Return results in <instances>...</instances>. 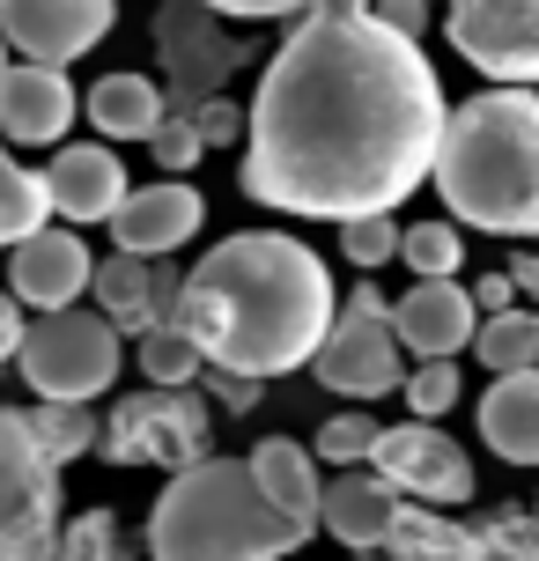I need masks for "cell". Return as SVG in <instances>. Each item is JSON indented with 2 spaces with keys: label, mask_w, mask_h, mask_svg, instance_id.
<instances>
[{
  "label": "cell",
  "mask_w": 539,
  "mask_h": 561,
  "mask_svg": "<svg viewBox=\"0 0 539 561\" xmlns=\"http://www.w3.org/2000/svg\"><path fill=\"white\" fill-rule=\"evenodd\" d=\"M252 480L266 488V503L288 510V517H303V525H318V503H325V480H318V458L296 436H266V444L252 450Z\"/></svg>",
  "instance_id": "cell-22"
},
{
  "label": "cell",
  "mask_w": 539,
  "mask_h": 561,
  "mask_svg": "<svg viewBox=\"0 0 539 561\" xmlns=\"http://www.w3.org/2000/svg\"><path fill=\"white\" fill-rule=\"evenodd\" d=\"M207 436H215V407L199 392H134L118 399L112 414H104V458L112 466H163V473H185V466H199V458H215L207 450Z\"/></svg>",
  "instance_id": "cell-7"
},
{
  "label": "cell",
  "mask_w": 539,
  "mask_h": 561,
  "mask_svg": "<svg viewBox=\"0 0 539 561\" xmlns=\"http://www.w3.org/2000/svg\"><path fill=\"white\" fill-rule=\"evenodd\" d=\"M532 525H539V503H532Z\"/></svg>",
  "instance_id": "cell-42"
},
{
  "label": "cell",
  "mask_w": 539,
  "mask_h": 561,
  "mask_svg": "<svg viewBox=\"0 0 539 561\" xmlns=\"http://www.w3.org/2000/svg\"><path fill=\"white\" fill-rule=\"evenodd\" d=\"M118 23V0H0V37L30 67H74Z\"/></svg>",
  "instance_id": "cell-11"
},
{
  "label": "cell",
  "mask_w": 539,
  "mask_h": 561,
  "mask_svg": "<svg viewBox=\"0 0 539 561\" xmlns=\"http://www.w3.org/2000/svg\"><path fill=\"white\" fill-rule=\"evenodd\" d=\"M399 517H406V495H399L385 473H333L325 480V503H318V533H333L347 554H385V539L399 533Z\"/></svg>",
  "instance_id": "cell-18"
},
{
  "label": "cell",
  "mask_w": 539,
  "mask_h": 561,
  "mask_svg": "<svg viewBox=\"0 0 539 561\" xmlns=\"http://www.w3.org/2000/svg\"><path fill=\"white\" fill-rule=\"evenodd\" d=\"M399 392H406V414L414 421H444L458 407V392H466V377H458V363H414Z\"/></svg>",
  "instance_id": "cell-29"
},
{
  "label": "cell",
  "mask_w": 539,
  "mask_h": 561,
  "mask_svg": "<svg viewBox=\"0 0 539 561\" xmlns=\"http://www.w3.org/2000/svg\"><path fill=\"white\" fill-rule=\"evenodd\" d=\"M156 45H163V59H171L185 112H193V104H207V96H215V89H222L229 75L244 67V45H237V37H222V30H215V8H199V0H177V8H163Z\"/></svg>",
  "instance_id": "cell-14"
},
{
  "label": "cell",
  "mask_w": 539,
  "mask_h": 561,
  "mask_svg": "<svg viewBox=\"0 0 539 561\" xmlns=\"http://www.w3.org/2000/svg\"><path fill=\"white\" fill-rule=\"evenodd\" d=\"M134 363H141V377L156 385V392H193L199 377H207V355L193 347L185 325H156V333H141L134 340Z\"/></svg>",
  "instance_id": "cell-25"
},
{
  "label": "cell",
  "mask_w": 539,
  "mask_h": 561,
  "mask_svg": "<svg viewBox=\"0 0 539 561\" xmlns=\"http://www.w3.org/2000/svg\"><path fill=\"white\" fill-rule=\"evenodd\" d=\"M53 229V185H45V170L15 163V148L0 140V244L15 252L30 237H45Z\"/></svg>",
  "instance_id": "cell-23"
},
{
  "label": "cell",
  "mask_w": 539,
  "mask_h": 561,
  "mask_svg": "<svg viewBox=\"0 0 539 561\" xmlns=\"http://www.w3.org/2000/svg\"><path fill=\"white\" fill-rule=\"evenodd\" d=\"M399 259L414 266V280H458V266H466V237H458V222H406Z\"/></svg>",
  "instance_id": "cell-26"
},
{
  "label": "cell",
  "mask_w": 539,
  "mask_h": 561,
  "mask_svg": "<svg viewBox=\"0 0 539 561\" xmlns=\"http://www.w3.org/2000/svg\"><path fill=\"white\" fill-rule=\"evenodd\" d=\"M30 428L45 436V450H53L59 466H67V458H89V450L104 444V421L89 414V407H59V399H37V407H30Z\"/></svg>",
  "instance_id": "cell-27"
},
{
  "label": "cell",
  "mask_w": 539,
  "mask_h": 561,
  "mask_svg": "<svg viewBox=\"0 0 539 561\" xmlns=\"http://www.w3.org/2000/svg\"><path fill=\"white\" fill-rule=\"evenodd\" d=\"M199 8H215L229 23H282V15H311L318 0H199Z\"/></svg>",
  "instance_id": "cell-34"
},
{
  "label": "cell",
  "mask_w": 539,
  "mask_h": 561,
  "mask_svg": "<svg viewBox=\"0 0 539 561\" xmlns=\"http://www.w3.org/2000/svg\"><path fill=\"white\" fill-rule=\"evenodd\" d=\"M23 333H30V318H23V304L0 288V363H15L23 355Z\"/></svg>",
  "instance_id": "cell-38"
},
{
  "label": "cell",
  "mask_w": 539,
  "mask_h": 561,
  "mask_svg": "<svg viewBox=\"0 0 539 561\" xmlns=\"http://www.w3.org/2000/svg\"><path fill=\"white\" fill-rule=\"evenodd\" d=\"M311 377L325 385V392H341V399H385V392L406 385V347H399V333H392V304H385L377 280H363V288L341 304V318H333V333H325V347H318Z\"/></svg>",
  "instance_id": "cell-8"
},
{
  "label": "cell",
  "mask_w": 539,
  "mask_h": 561,
  "mask_svg": "<svg viewBox=\"0 0 539 561\" xmlns=\"http://www.w3.org/2000/svg\"><path fill=\"white\" fill-rule=\"evenodd\" d=\"M89 296H96V310H104L126 340H141V333H156V325H171V318H177L185 274H177V266H163V259L112 252V259H96Z\"/></svg>",
  "instance_id": "cell-15"
},
{
  "label": "cell",
  "mask_w": 539,
  "mask_h": 561,
  "mask_svg": "<svg viewBox=\"0 0 539 561\" xmlns=\"http://www.w3.org/2000/svg\"><path fill=\"white\" fill-rule=\"evenodd\" d=\"M259 392H266L259 377H237V369H207V399H215L222 414H252Z\"/></svg>",
  "instance_id": "cell-35"
},
{
  "label": "cell",
  "mask_w": 539,
  "mask_h": 561,
  "mask_svg": "<svg viewBox=\"0 0 539 561\" xmlns=\"http://www.w3.org/2000/svg\"><path fill=\"white\" fill-rule=\"evenodd\" d=\"M473 355L488 363V377H525V369H539V310L517 304V310H503V318H481Z\"/></svg>",
  "instance_id": "cell-24"
},
{
  "label": "cell",
  "mask_w": 539,
  "mask_h": 561,
  "mask_svg": "<svg viewBox=\"0 0 539 561\" xmlns=\"http://www.w3.org/2000/svg\"><path fill=\"white\" fill-rule=\"evenodd\" d=\"M369 473H385L414 510H458L473 503V458L436 428V421H399L377 436Z\"/></svg>",
  "instance_id": "cell-10"
},
{
  "label": "cell",
  "mask_w": 539,
  "mask_h": 561,
  "mask_svg": "<svg viewBox=\"0 0 539 561\" xmlns=\"http://www.w3.org/2000/svg\"><path fill=\"white\" fill-rule=\"evenodd\" d=\"M148 156L163 163V178H185V170L207 156V140L193 134V118H185V112H171L163 126H156V140H148Z\"/></svg>",
  "instance_id": "cell-32"
},
{
  "label": "cell",
  "mask_w": 539,
  "mask_h": 561,
  "mask_svg": "<svg viewBox=\"0 0 539 561\" xmlns=\"http://www.w3.org/2000/svg\"><path fill=\"white\" fill-rule=\"evenodd\" d=\"M436 199L451 222L488 237H539V96L532 89H481L451 104L436 148Z\"/></svg>",
  "instance_id": "cell-3"
},
{
  "label": "cell",
  "mask_w": 539,
  "mask_h": 561,
  "mask_svg": "<svg viewBox=\"0 0 539 561\" xmlns=\"http://www.w3.org/2000/svg\"><path fill=\"white\" fill-rule=\"evenodd\" d=\"M318 525L266 503L252 458H199L163 480L148 510V561H288Z\"/></svg>",
  "instance_id": "cell-4"
},
{
  "label": "cell",
  "mask_w": 539,
  "mask_h": 561,
  "mask_svg": "<svg viewBox=\"0 0 539 561\" xmlns=\"http://www.w3.org/2000/svg\"><path fill=\"white\" fill-rule=\"evenodd\" d=\"M82 118V96L67 82V67H30L15 59L0 82V140L8 148H53L67 140V126Z\"/></svg>",
  "instance_id": "cell-17"
},
{
  "label": "cell",
  "mask_w": 539,
  "mask_h": 561,
  "mask_svg": "<svg viewBox=\"0 0 539 561\" xmlns=\"http://www.w3.org/2000/svg\"><path fill=\"white\" fill-rule=\"evenodd\" d=\"M67 466L30 428V407H0V561H53L67 533Z\"/></svg>",
  "instance_id": "cell-5"
},
{
  "label": "cell",
  "mask_w": 539,
  "mask_h": 561,
  "mask_svg": "<svg viewBox=\"0 0 539 561\" xmlns=\"http://www.w3.org/2000/svg\"><path fill=\"white\" fill-rule=\"evenodd\" d=\"M377 436H385V421H369L363 407H347V414H333L325 428H318L311 458H325V466L355 473V466H369V458H377Z\"/></svg>",
  "instance_id": "cell-28"
},
{
  "label": "cell",
  "mask_w": 539,
  "mask_h": 561,
  "mask_svg": "<svg viewBox=\"0 0 539 561\" xmlns=\"http://www.w3.org/2000/svg\"><path fill=\"white\" fill-rule=\"evenodd\" d=\"M444 30L458 59L488 75V89L539 82V0H444Z\"/></svg>",
  "instance_id": "cell-9"
},
{
  "label": "cell",
  "mask_w": 539,
  "mask_h": 561,
  "mask_svg": "<svg viewBox=\"0 0 539 561\" xmlns=\"http://www.w3.org/2000/svg\"><path fill=\"white\" fill-rule=\"evenodd\" d=\"M193 134L207 140V148H229V140H244L252 134V112H237V104H229V96H207V104H193Z\"/></svg>",
  "instance_id": "cell-33"
},
{
  "label": "cell",
  "mask_w": 539,
  "mask_h": 561,
  "mask_svg": "<svg viewBox=\"0 0 539 561\" xmlns=\"http://www.w3.org/2000/svg\"><path fill=\"white\" fill-rule=\"evenodd\" d=\"M503 274H511V280H517V296H525V304L539 310V252H517L511 266H503Z\"/></svg>",
  "instance_id": "cell-39"
},
{
  "label": "cell",
  "mask_w": 539,
  "mask_h": 561,
  "mask_svg": "<svg viewBox=\"0 0 539 561\" xmlns=\"http://www.w3.org/2000/svg\"><path fill=\"white\" fill-rule=\"evenodd\" d=\"M481 436L503 466H539V369L488 385L481 392Z\"/></svg>",
  "instance_id": "cell-20"
},
{
  "label": "cell",
  "mask_w": 539,
  "mask_h": 561,
  "mask_svg": "<svg viewBox=\"0 0 539 561\" xmlns=\"http://www.w3.org/2000/svg\"><path fill=\"white\" fill-rule=\"evenodd\" d=\"M53 561H118V517H112V510H82V517H67Z\"/></svg>",
  "instance_id": "cell-30"
},
{
  "label": "cell",
  "mask_w": 539,
  "mask_h": 561,
  "mask_svg": "<svg viewBox=\"0 0 539 561\" xmlns=\"http://www.w3.org/2000/svg\"><path fill=\"white\" fill-rule=\"evenodd\" d=\"M199 222H207V199L185 185V178H156V185H134L126 207L112 215V244L134 259H171L177 244H193Z\"/></svg>",
  "instance_id": "cell-16"
},
{
  "label": "cell",
  "mask_w": 539,
  "mask_h": 561,
  "mask_svg": "<svg viewBox=\"0 0 539 561\" xmlns=\"http://www.w3.org/2000/svg\"><path fill=\"white\" fill-rule=\"evenodd\" d=\"M89 280H96V252L82 244V229H45V237L8 252V296L37 318L74 310L89 296Z\"/></svg>",
  "instance_id": "cell-13"
},
{
  "label": "cell",
  "mask_w": 539,
  "mask_h": 561,
  "mask_svg": "<svg viewBox=\"0 0 539 561\" xmlns=\"http://www.w3.org/2000/svg\"><path fill=\"white\" fill-rule=\"evenodd\" d=\"M392 333L414 363H458L481 340V304L466 280H414L392 304Z\"/></svg>",
  "instance_id": "cell-12"
},
{
  "label": "cell",
  "mask_w": 539,
  "mask_h": 561,
  "mask_svg": "<svg viewBox=\"0 0 539 561\" xmlns=\"http://www.w3.org/2000/svg\"><path fill=\"white\" fill-rule=\"evenodd\" d=\"M8 67H15V59H8V37H0V82H8Z\"/></svg>",
  "instance_id": "cell-40"
},
{
  "label": "cell",
  "mask_w": 539,
  "mask_h": 561,
  "mask_svg": "<svg viewBox=\"0 0 539 561\" xmlns=\"http://www.w3.org/2000/svg\"><path fill=\"white\" fill-rule=\"evenodd\" d=\"M118 325L104 310H53V318H30L23 333V385L37 399H59V407H89V399H104L118 385V369H126V347H118Z\"/></svg>",
  "instance_id": "cell-6"
},
{
  "label": "cell",
  "mask_w": 539,
  "mask_h": 561,
  "mask_svg": "<svg viewBox=\"0 0 539 561\" xmlns=\"http://www.w3.org/2000/svg\"><path fill=\"white\" fill-rule=\"evenodd\" d=\"M473 304H481V318H503V310H517V280L511 274H481L473 280Z\"/></svg>",
  "instance_id": "cell-37"
},
{
  "label": "cell",
  "mask_w": 539,
  "mask_h": 561,
  "mask_svg": "<svg viewBox=\"0 0 539 561\" xmlns=\"http://www.w3.org/2000/svg\"><path fill=\"white\" fill-rule=\"evenodd\" d=\"M451 104L414 37L377 15H303L266 59L244 134V199L303 222L392 215L436 178Z\"/></svg>",
  "instance_id": "cell-1"
},
{
  "label": "cell",
  "mask_w": 539,
  "mask_h": 561,
  "mask_svg": "<svg viewBox=\"0 0 539 561\" xmlns=\"http://www.w3.org/2000/svg\"><path fill=\"white\" fill-rule=\"evenodd\" d=\"M45 185H53L59 222H112L126 207V193H134L112 140H67L53 156V170H45Z\"/></svg>",
  "instance_id": "cell-19"
},
{
  "label": "cell",
  "mask_w": 539,
  "mask_h": 561,
  "mask_svg": "<svg viewBox=\"0 0 539 561\" xmlns=\"http://www.w3.org/2000/svg\"><path fill=\"white\" fill-rule=\"evenodd\" d=\"M341 318L333 296V266L282 229H237L207 259H193L177 318L207 355V369H237V377H288L311 369L325 333Z\"/></svg>",
  "instance_id": "cell-2"
},
{
  "label": "cell",
  "mask_w": 539,
  "mask_h": 561,
  "mask_svg": "<svg viewBox=\"0 0 539 561\" xmlns=\"http://www.w3.org/2000/svg\"><path fill=\"white\" fill-rule=\"evenodd\" d=\"M428 8H436V0H369V15L392 23L399 37H414V45H422V30H428Z\"/></svg>",
  "instance_id": "cell-36"
},
{
  "label": "cell",
  "mask_w": 539,
  "mask_h": 561,
  "mask_svg": "<svg viewBox=\"0 0 539 561\" xmlns=\"http://www.w3.org/2000/svg\"><path fill=\"white\" fill-rule=\"evenodd\" d=\"M399 237H406V229H399L392 215H363V222H341V252L355 259L363 274H377V266L399 259Z\"/></svg>",
  "instance_id": "cell-31"
},
{
  "label": "cell",
  "mask_w": 539,
  "mask_h": 561,
  "mask_svg": "<svg viewBox=\"0 0 539 561\" xmlns=\"http://www.w3.org/2000/svg\"><path fill=\"white\" fill-rule=\"evenodd\" d=\"M96 140H156V126L171 118V96L148 82V75H104V82L82 96Z\"/></svg>",
  "instance_id": "cell-21"
},
{
  "label": "cell",
  "mask_w": 539,
  "mask_h": 561,
  "mask_svg": "<svg viewBox=\"0 0 539 561\" xmlns=\"http://www.w3.org/2000/svg\"><path fill=\"white\" fill-rule=\"evenodd\" d=\"M0 266H8V244H0Z\"/></svg>",
  "instance_id": "cell-41"
}]
</instances>
